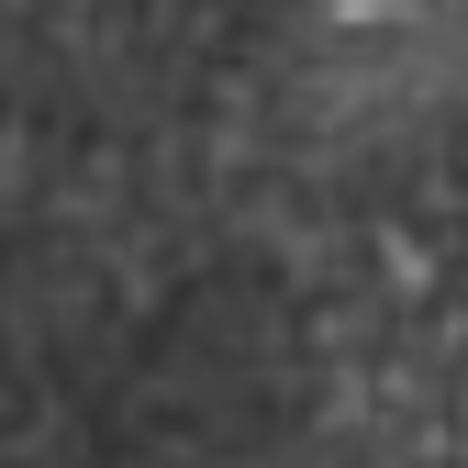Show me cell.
Instances as JSON below:
<instances>
[{"instance_id": "obj_1", "label": "cell", "mask_w": 468, "mask_h": 468, "mask_svg": "<svg viewBox=\"0 0 468 468\" xmlns=\"http://www.w3.org/2000/svg\"><path fill=\"white\" fill-rule=\"evenodd\" d=\"M0 468H468V0H0Z\"/></svg>"}]
</instances>
